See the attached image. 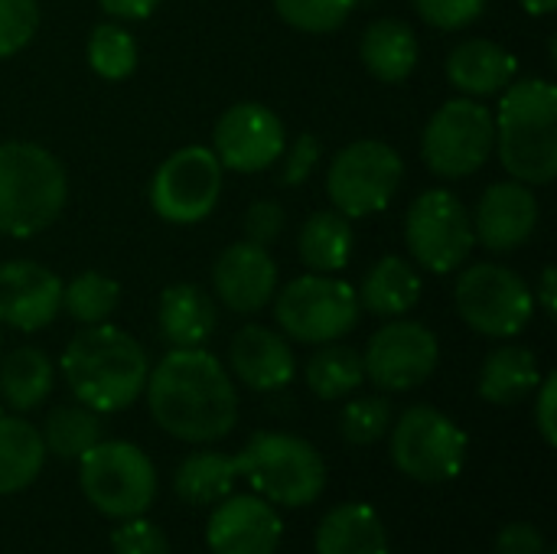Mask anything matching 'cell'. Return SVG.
<instances>
[{
  "mask_svg": "<svg viewBox=\"0 0 557 554\" xmlns=\"http://www.w3.org/2000/svg\"><path fill=\"white\" fill-rule=\"evenodd\" d=\"M388 431H392L388 434L392 464L408 480L434 487V483H447L460 477L470 441L463 428L444 411L431 405H414L398 421H392Z\"/></svg>",
  "mask_w": 557,
  "mask_h": 554,
  "instance_id": "8",
  "label": "cell"
},
{
  "mask_svg": "<svg viewBox=\"0 0 557 554\" xmlns=\"http://www.w3.org/2000/svg\"><path fill=\"white\" fill-rule=\"evenodd\" d=\"M238 480V464L219 451H199L180 460L173 473V493L189 506H212L232 493Z\"/></svg>",
  "mask_w": 557,
  "mask_h": 554,
  "instance_id": "30",
  "label": "cell"
},
{
  "mask_svg": "<svg viewBox=\"0 0 557 554\" xmlns=\"http://www.w3.org/2000/svg\"><path fill=\"white\" fill-rule=\"evenodd\" d=\"M281 539L284 522L264 496H225L206 526L212 554H274Z\"/></svg>",
  "mask_w": 557,
  "mask_h": 554,
  "instance_id": "19",
  "label": "cell"
},
{
  "mask_svg": "<svg viewBox=\"0 0 557 554\" xmlns=\"http://www.w3.org/2000/svg\"><path fill=\"white\" fill-rule=\"evenodd\" d=\"M39 434H42L46 454H55L62 460H78L88 447L101 441V418L98 411L85 405H62L46 415V424Z\"/></svg>",
  "mask_w": 557,
  "mask_h": 554,
  "instance_id": "32",
  "label": "cell"
},
{
  "mask_svg": "<svg viewBox=\"0 0 557 554\" xmlns=\"http://www.w3.org/2000/svg\"><path fill=\"white\" fill-rule=\"evenodd\" d=\"M212 291L232 313H261L277 294V264L264 245L248 238L228 245L212 268Z\"/></svg>",
  "mask_w": 557,
  "mask_h": 554,
  "instance_id": "16",
  "label": "cell"
},
{
  "mask_svg": "<svg viewBox=\"0 0 557 554\" xmlns=\"http://www.w3.org/2000/svg\"><path fill=\"white\" fill-rule=\"evenodd\" d=\"M88 65L104 82H121L137 69V39L117 23H98L88 36Z\"/></svg>",
  "mask_w": 557,
  "mask_h": 554,
  "instance_id": "34",
  "label": "cell"
},
{
  "mask_svg": "<svg viewBox=\"0 0 557 554\" xmlns=\"http://www.w3.org/2000/svg\"><path fill=\"white\" fill-rule=\"evenodd\" d=\"M352 225L336 209L313 212L297 238V255L313 274H336L352 258Z\"/></svg>",
  "mask_w": 557,
  "mask_h": 554,
  "instance_id": "28",
  "label": "cell"
},
{
  "mask_svg": "<svg viewBox=\"0 0 557 554\" xmlns=\"http://www.w3.org/2000/svg\"><path fill=\"white\" fill-rule=\"evenodd\" d=\"M405 176L398 150L385 140H356L343 147L326 170V193L333 209L346 219H362L382 212Z\"/></svg>",
  "mask_w": 557,
  "mask_h": 554,
  "instance_id": "12",
  "label": "cell"
},
{
  "mask_svg": "<svg viewBox=\"0 0 557 554\" xmlns=\"http://www.w3.org/2000/svg\"><path fill=\"white\" fill-rule=\"evenodd\" d=\"M418 16L434 29H463L476 23L490 0H411Z\"/></svg>",
  "mask_w": 557,
  "mask_h": 554,
  "instance_id": "39",
  "label": "cell"
},
{
  "mask_svg": "<svg viewBox=\"0 0 557 554\" xmlns=\"http://www.w3.org/2000/svg\"><path fill=\"white\" fill-rule=\"evenodd\" d=\"M0 346H3V330H0Z\"/></svg>",
  "mask_w": 557,
  "mask_h": 554,
  "instance_id": "48",
  "label": "cell"
},
{
  "mask_svg": "<svg viewBox=\"0 0 557 554\" xmlns=\"http://www.w3.org/2000/svg\"><path fill=\"white\" fill-rule=\"evenodd\" d=\"M212 153L222 170L235 173H261L281 160L287 147L284 121L261 101H238L225 108L215 121Z\"/></svg>",
  "mask_w": 557,
  "mask_h": 554,
  "instance_id": "15",
  "label": "cell"
},
{
  "mask_svg": "<svg viewBox=\"0 0 557 554\" xmlns=\"http://www.w3.org/2000/svg\"><path fill=\"white\" fill-rule=\"evenodd\" d=\"M542 382L539 359L525 346H499L486 356L480 369V398L490 405H519Z\"/></svg>",
  "mask_w": 557,
  "mask_h": 554,
  "instance_id": "26",
  "label": "cell"
},
{
  "mask_svg": "<svg viewBox=\"0 0 557 554\" xmlns=\"http://www.w3.org/2000/svg\"><path fill=\"white\" fill-rule=\"evenodd\" d=\"M274 7L287 26L320 36L336 33L349 20L356 0H274Z\"/></svg>",
  "mask_w": 557,
  "mask_h": 554,
  "instance_id": "36",
  "label": "cell"
},
{
  "mask_svg": "<svg viewBox=\"0 0 557 554\" xmlns=\"http://www.w3.org/2000/svg\"><path fill=\"white\" fill-rule=\"evenodd\" d=\"M85 500L114 522L144 516L157 500V467L131 441H98L78 457Z\"/></svg>",
  "mask_w": 557,
  "mask_h": 554,
  "instance_id": "6",
  "label": "cell"
},
{
  "mask_svg": "<svg viewBox=\"0 0 557 554\" xmlns=\"http://www.w3.org/2000/svg\"><path fill=\"white\" fill-rule=\"evenodd\" d=\"M69 176L62 163L39 144H0V235L33 238L46 232L65 209Z\"/></svg>",
  "mask_w": 557,
  "mask_h": 554,
  "instance_id": "4",
  "label": "cell"
},
{
  "mask_svg": "<svg viewBox=\"0 0 557 554\" xmlns=\"http://www.w3.org/2000/svg\"><path fill=\"white\" fill-rule=\"evenodd\" d=\"M359 294V307L369 310L372 317L395 320L405 317L418 307L421 300V274L418 268L401 258V255H385L366 271Z\"/></svg>",
  "mask_w": 557,
  "mask_h": 554,
  "instance_id": "25",
  "label": "cell"
},
{
  "mask_svg": "<svg viewBox=\"0 0 557 554\" xmlns=\"http://www.w3.org/2000/svg\"><path fill=\"white\" fill-rule=\"evenodd\" d=\"M405 242L414 264L431 274H450L463 268L476 248L473 216L450 189H428L408 206Z\"/></svg>",
  "mask_w": 557,
  "mask_h": 554,
  "instance_id": "11",
  "label": "cell"
},
{
  "mask_svg": "<svg viewBox=\"0 0 557 554\" xmlns=\"http://www.w3.org/2000/svg\"><path fill=\"white\" fill-rule=\"evenodd\" d=\"M245 238L255 242V245H264L271 248L281 235H284V225H287V216H284V206L274 202V199H255L245 212Z\"/></svg>",
  "mask_w": 557,
  "mask_h": 554,
  "instance_id": "41",
  "label": "cell"
},
{
  "mask_svg": "<svg viewBox=\"0 0 557 554\" xmlns=\"http://www.w3.org/2000/svg\"><path fill=\"white\" fill-rule=\"evenodd\" d=\"M519 75L516 56L493 39H463L447 56V78L467 98L506 91Z\"/></svg>",
  "mask_w": 557,
  "mask_h": 554,
  "instance_id": "21",
  "label": "cell"
},
{
  "mask_svg": "<svg viewBox=\"0 0 557 554\" xmlns=\"http://www.w3.org/2000/svg\"><path fill=\"white\" fill-rule=\"evenodd\" d=\"M62 310V281L36 261L0 264V327L36 333Z\"/></svg>",
  "mask_w": 557,
  "mask_h": 554,
  "instance_id": "18",
  "label": "cell"
},
{
  "mask_svg": "<svg viewBox=\"0 0 557 554\" xmlns=\"http://www.w3.org/2000/svg\"><path fill=\"white\" fill-rule=\"evenodd\" d=\"M147 372L144 346L111 323L78 330L62 353V376L72 395L98 415L131 408L144 395Z\"/></svg>",
  "mask_w": 557,
  "mask_h": 554,
  "instance_id": "2",
  "label": "cell"
},
{
  "mask_svg": "<svg viewBox=\"0 0 557 554\" xmlns=\"http://www.w3.org/2000/svg\"><path fill=\"white\" fill-rule=\"evenodd\" d=\"M52 385H55V369L42 349L20 346L0 359V398L13 411L23 415L39 408L49 398Z\"/></svg>",
  "mask_w": 557,
  "mask_h": 554,
  "instance_id": "29",
  "label": "cell"
},
{
  "mask_svg": "<svg viewBox=\"0 0 557 554\" xmlns=\"http://www.w3.org/2000/svg\"><path fill=\"white\" fill-rule=\"evenodd\" d=\"M46 464V444L36 424L16 415H0V496L23 493L36 483Z\"/></svg>",
  "mask_w": 557,
  "mask_h": 554,
  "instance_id": "27",
  "label": "cell"
},
{
  "mask_svg": "<svg viewBox=\"0 0 557 554\" xmlns=\"http://www.w3.org/2000/svg\"><path fill=\"white\" fill-rule=\"evenodd\" d=\"M317 554H392L388 532L369 503H343L323 516L313 539Z\"/></svg>",
  "mask_w": 557,
  "mask_h": 554,
  "instance_id": "23",
  "label": "cell"
},
{
  "mask_svg": "<svg viewBox=\"0 0 557 554\" xmlns=\"http://www.w3.org/2000/svg\"><path fill=\"white\" fill-rule=\"evenodd\" d=\"M235 464L238 477H245L271 506H310L326 490L323 454L297 434L258 431L235 457Z\"/></svg>",
  "mask_w": 557,
  "mask_h": 554,
  "instance_id": "5",
  "label": "cell"
},
{
  "mask_svg": "<svg viewBox=\"0 0 557 554\" xmlns=\"http://www.w3.org/2000/svg\"><path fill=\"white\" fill-rule=\"evenodd\" d=\"M496 150V118L476 98H450L441 104L421 137V157L441 180H463L483 170Z\"/></svg>",
  "mask_w": 557,
  "mask_h": 554,
  "instance_id": "10",
  "label": "cell"
},
{
  "mask_svg": "<svg viewBox=\"0 0 557 554\" xmlns=\"http://www.w3.org/2000/svg\"><path fill=\"white\" fill-rule=\"evenodd\" d=\"M219 310L215 300L199 284H170L157 304L160 336L173 349H199L215 333Z\"/></svg>",
  "mask_w": 557,
  "mask_h": 554,
  "instance_id": "22",
  "label": "cell"
},
{
  "mask_svg": "<svg viewBox=\"0 0 557 554\" xmlns=\"http://www.w3.org/2000/svg\"><path fill=\"white\" fill-rule=\"evenodd\" d=\"M117 300H121L117 281L101 274V271H82L78 278H72L62 287V307L82 327L108 323V317L114 313Z\"/></svg>",
  "mask_w": 557,
  "mask_h": 554,
  "instance_id": "33",
  "label": "cell"
},
{
  "mask_svg": "<svg viewBox=\"0 0 557 554\" xmlns=\"http://www.w3.org/2000/svg\"><path fill=\"white\" fill-rule=\"evenodd\" d=\"M359 56L362 65L369 69V75H375L385 85H398L405 82L414 69H418V36L405 20L395 16H382L372 20L359 39Z\"/></svg>",
  "mask_w": 557,
  "mask_h": 554,
  "instance_id": "24",
  "label": "cell"
},
{
  "mask_svg": "<svg viewBox=\"0 0 557 554\" xmlns=\"http://www.w3.org/2000/svg\"><path fill=\"white\" fill-rule=\"evenodd\" d=\"M359 294L333 274H304L274 294V317L287 340L323 346L339 343L359 323Z\"/></svg>",
  "mask_w": 557,
  "mask_h": 554,
  "instance_id": "7",
  "label": "cell"
},
{
  "mask_svg": "<svg viewBox=\"0 0 557 554\" xmlns=\"http://www.w3.org/2000/svg\"><path fill=\"white\" fill-rule=\"evenodd\" d=\"M535 392V428L548 447H557V372H548Z\"/></svg>",
  "mask_w": 557,
  "mask_h": 554,
  "instance_id": "42",
  "label": "cell"
},
{
  "mask_svg": "<svg viewBox=\"0 0 557 554\" xmlns=\"http://www.w3.org/2000/svg\"><path fill=\"white\" fill-rule=\"evenodd\" d=\"M304 379L310 385V392L323 402H339L346 395H352L362 382H366V369H362V353H356L352 346H339V343H323L307 369Z\"/></svg>",
  "mask_w": 557,
  "mask_h": 554,
  "instance_id": "31",
  "label": "cell"
},
{
  "mask_svg": "<svg viewBox=\"0 0 557 554\" xmlns=\"http://www.w3.org/2000/svg\"><path fill=\"white\" fill-rule=\"evenodd\" d=\"M39 29L36 0H0V59L16 56L33 42Z\"/></svg>",
  "mask_w": 557,
  "mask_h": 554,
  "instance_id": "37",
  "label": "cell"
},
{
  "mask_svg": "<svg viewBox=\"0 0 557 554\" xmlns=\"http://www.w3.org/2000/svg\"><path fill=\"white\" fill-rule=\"evenodd\" d=\"M454 307L460 320L480 336L512 340L532 323L535 294L512 268L496 261H480L457 278Z\"/></svg>",
  "mask_w": 557,
  "mask_h": 554,
  "instance_id": "9",
  "label": "cell"
},
{
  "mask_svg": "<svg viewBox=\"0 0 557 554\" xmlns=\"http://www.w3.org/2000/svg\"><path fill=\"white\" fill-rule=\"evenodd\" d=\"M532 294H535V304H542L545 317H555V313H557V274H555V268H552V264H548V268L542 271L539 291H532Z\"/></svg>",
  "mask_w": 557,
  "mask_h": 554,
  "instance_id": "45",
  "label": "cell"
},
{
  "mask_svg": "<svg viewBox=\"0 0 557 554\" xmlns=\"http://www.w3.org/2000/svg\"><path fill=\"white\" fill-rule=\"evenodd\" d=\"M441 362L437 336L418 320H388L382 330L372 333L362 369L366 379L375 382L382 392H411L421 389Z\"/></svg>",
  "mask_w": 557,
  "mask_h": 554,
  "instance_id": "14",
  "label": "cell"
},
{
  "mask_svg": "<svg viewBox=\"0 0 557 554\" xmlns=\"http://www.w3.org/2000/svg\"><path fill=\"white\" fill-rule=\"evenodd\" d=\"M395 421V411H392V402L382 398V395H366V398H356L343 408L339 415V434L346 444H356V447H369L375 441H382L388 434Z\"/></svg>",
  "mask_w": 557,
  "mask_h": 554,
  "instance_id": "35",
  "label": "cell"
},
{
  "mask_svg": "<svg viewBox=\"0 0 557 554\" xmlns=\"http://www.w3.org/2000/svg\"><path fill=\"white\" fill-rule=\"evenodd\" d=\"M545 535L532 522H512L496 535V554H545Z\"/></svg>",
  "mask_w": 557,
  "mask_h": 554,
  "instance_id": "43",
  "label": "cell"
},
{
  "mask_svg": "<svg viewBox=\"0 0 557 554\" xmlns=\"http://www.w3.org/2000/svg\"><path fill=\"white\" fill-rule=\"evenodd\" d=\"M545 554H557V552H555V549H545Z\"/></svg>",
  "mask_w": 557,
  "mask_h": 554,
  "instance_id": "47",
  "label": "cell"
},
{
  "mask_svg": "<svg viewBox=\"0 0 557 554\" xmlns=\"http://www.w3.org/2000/svg\"><path fill=\"white\" fill-rule=\"evenodd\" d=\"M222 196V163L209 147L170 153L150 180V206L173 225H196L212 216Z\"/></svg>",
  "mask_w": 557,
  "mask_h": 554,
  "instance_id": "13",
  "label": "cell"
},
{
  "mask_svg": "<svg viewBox=\"0 0 557 554\" xmlns=\"http://www.w3.org/2000/svg\"><path fill=\"white\" fill-rule=\"evenodd\" d=\"M228 366L235 379L251 392H281L294 382L297 372L290 340L261 323H248L232 336Z\"/></svg>",
  "mask_w": 557,
  "mask_h": 554,
  "instance_id": "20",
  "label": "cell"
},
{
  "mask_svg": "<svg viewBox=\"0 0 557 554\" xmlns=\"http://www.w3.org/2000/svg\"><path fill=\"white\" fill-rule=\"evenodd\" d=\"M111 552L114 554H170V542H166V532L137 516V519H124L114 535H111Z\"/></svg>",
  "mask_w": 557,
  "mask_h": 554,
  "instance_id": "38",
  "label": "cell"
},
{
  "mask_svg": "<svg viewBox=\"0 0 557 554\" xmlns=\"http://www.w3.org/2000/svg\"><path fill=\"white\" fill-rule=\"evenodd\" d=\"M320 157H323V147H320V140H317V134L304 131V134H300L290 147H284V153H281V186H304V183L313 176Z\"/></svg>",
  "mask_w": 557,
  "mask_h": 554,
  "instance_id": "40",
  "label": "cell"
},
{
  "mask_svg": "<svg viewBox=\"0 0 557 554\" xmlns=\"http://www.w3.org/2000/svg\"><path fill=\"white\" fill-rule=\"evenodd\" d=\"M496 150L506 173L525 186L557 176V88L548 78H522L503 91Z\"/></svg>",
  "mask_w": 557,
  "mask_h": 554,
  "instance_id": "3",
  "label": "cell"
},
{
  "mask_svg": "<svg viewBox=\"0 0 557 554\" xmlns=\"http://www.w3.org/2000/svg\"><path fill=\"white\" fill-rule=\"evenodd\" d=\"M539 229V196L519 180L486 186L473 212V235L486 251L506 255L522 248Z\"/></svg>",
  "mask_w": 557,
  "mask_h": 554,
  "instance_id": "17",
  "label": "cell"
},
{
  "mask_svg": "<svg viewBox=\"0 0 557 554\" xmlns=\"http://www.w3.org/2000/svg\"><path fill=\"white\" fill-rule=\"evenodd\" d=\"M519 3H522V10L532 13V16H548V13H555L557 10V0H519Z\"/></svg>",
  "mask_w": 557,
  "mask_h": 554,
  "instance_id": "46",
  "label": "cell"
},
{
  "mask_svg": "<svg viewBox=\"0 0 557 554\" xmlns=\"http://www.w3.org/2000/svg\"><path fill=\"white\" fill-rule=\"evenodd\" d=\"M147 408L170 438L215 444L238 421V392L222 362L199 349H170L147 372Z\"/></svg>",
  "mask_w": 557,
  "mask_h": 554,
  "instance_id": "1",
  "label": "cell"
},
{
  "mask_svg": "<svg viewBox=\"0 0 557 554\" xmlns=\"http://www.w3.org/2000/svg\"><path fill=\"white\" fill-rule=\"evenodd\" d=\"M98 3L114 20H147L160 0H98Z\"/></svg>",
  "mask_w": 557,
  "mask_h": 554,
  "instance_id": "44",
  "label": "cell"
}]
</instances>
